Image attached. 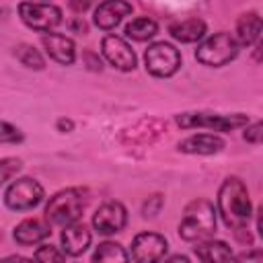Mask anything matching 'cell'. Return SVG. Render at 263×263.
<instances>
[{"mask_svg": "<svg viewBox=\"0 0 263 263\" xmlns=\"http://www.w3.org/2000/svg\"><path fill=\"white\" fill-rule=\"evenodd\" d=\"M88 205V191L82 187H68L49 197L45 205V220L49 226H68L78 222Z\"/></svg>", "mask_w": 263, "mask_h": 263, "instance_id": "cell-2", "label": "cell"}, {"mask_svg": "<svg viewBox=\"0 0 263 263\" xmlns=\"http://www.w3.org/2000/svg\"><path fill=\"white\" fill-rule=\"evenodd\" d=\"M216 232V210L210 199L197 197L189 201L183 210V218L179 222V236L183 240L195 242L201 238H210Z\"/></svg>", "mask_w": 263, "mask_h": 263, "instance_id": "cell-3", "label": "cell"}, {"mask_svg": "<svg viewBox=\"0 0 263 263\" xmlns=\"http://www.w3.org/2000/svg\"><path fill=\"white\" fill-rule=\"evenodd\" d=\"M21 168H23L21 158H14V156L0 158V187H2L6 181H10Z\"/></svg>", "mask_w": 263, "mask_h": 263, "instance_id": "cell-24", "label": "cell"}, {"mask_svg": "<svg viewBox=\"0 0 263 263\" xmlns=\"http://www.w3.org/2000/svg\"><path fill=\"white\" fill-rule=\"evenodd\" d=\"M82 62H84V66H86L90 72H101V70H103V60H101L99 53L92 51V49H84V51H82Z\"/></svg>", "mask_w": 263, "mask_h": 263, "instance_id": "cell-28", "label": "cell"}, {"mask_svg": "<svg viewBox=\"0 0 263 263\" xmlns=\"http://www.w3.org/2000/svg\"><path fill=\"white\" fill-rule=\"evenodd\" d=\"M37 261H64L66 259V253L64 251H58V247H51V245H41L35 255H33Z\"/></svg>", "mask_w": 263, "mask_h": 263, "instance_id": "cell-27", "label": "cell"}, {"mask_svg": "<svg viewBox=\"0 0 263 263\" xmlns=\"http://www.w3.org/2000/svg\"><path fill=\"white\" fill-rule=\"evenodd\" d=\"M193 253L197 259L201 261H230L234 259V253L232 249L224 242V240H216V238H201L195 247H193Z\"/></svg>", "mask_w": 263, "mask_h": 263, "instance_id": "cell-20", "label": "cell"}, {"mask_svg": "<svg viewBox=\"0 0 263 263\" xmlns=\"http://www.w3.org/2000/svg\"><path fill=\"white\" fill-rule=\"evenodd\" d=\"M55 127H58V132H62V134H70V132L74 129V121L68 119V117H60V119L55 121Z\"/></svg>", "mask_w": 263, "mask_h": 263, "instance_id": "cell-32", "label": "cell"}, {"mask_svg": "<svg viewBox=\"0 0 263 263\" xmlns=\"http://www.w3.org/2000/svg\"><path fill=\"white\" fill-rule=\"evenodd\" d=\"M218 212L224 224L232 230L247 228L253 216V203L249 189L238 177H226L218 191Z\"/></svg>", "mask_w": 263, "mask_h": 263, "instance_id": "cell-1", "label": "cell"}, {"mask_svg": "<svg viewBox=\"0 0 263 263\" xmlns=\"http://www.w3.org/2000/svg\"><path fill=\"white\" fill-rule=\"evenodd\" d=\"M14 55H16V60H18L23 66H27L29 70H43V68H45V60H43V55L39 53V49H35V47L29 45V43H18V45L14 47Z\"/></svg>", "mask_w": 263, "mask_h": 263, "instance_id": "cell-22", "label": "cell"}, {"mask_svg": "<svg viewBox=\"0 0 263 263\" xmlns=\"http://www.w3.org/2000/svg\"><path fill=\"white\" fill-rule=\"evenodd\" d=\"M18 142H23V132L16 125L0 119V144H18Z\"/></svg>", "mask_w": 263, "mask_h": 263, "instance_id": "cell-25", "label": "cell"}, {"mask_svg": "<svg viewBox=\"0 0 263 263\" xmlns=\"http://www.w3.org/2000/svg\"><path fill=\"white\" fill-rule=\"evenodd\" d=\"M162 203H164V197H162L160 193L150 195V197L144 201V205H142V216H144V218H156V216L160 214V210H162Z\"/></svg>", "mask_w": 263, "mask_h": 263, "instance_id": "cell-26", "label": "cell"}, {"mask_svg": "<svg viewBox=\"0 0 263 263\" xmlns=\"http://www.w3.org/2000/svg\"><path fill=\"white\" fill-rule=\"evenodd\" d=\"M70 29H72L74 33H80V35H86V33H88V25H86V21H84L82 16H74V18L70 21Z\"/></svg>", "mask_w": 263, "mask_h": 263, "instance_id": "cell-31", "label": "cell"}, {"mask_svg": "<svg viewBox=\"0 0 263 263\" xmlns=\"http://www.w3.org/2000/svg\"><path fill=\"white\" fill-rule=\"evenodd\" d=\"M45 197V191L41 187L39 181L31 179V177H21L16 181H12L4 193V203L6 208L14 210V212H27L33 210L35 205H39Z\"/></svg>", "mask_w": 263, "mask_h": 263, "instance_id": "cell-8", "label": "cell"}, {"mask_svg": "<svg viewBox=\"0 0 263 263\" xmlns=\"http://www.w3.org/2000/svg\"><path fill=\"white\" fill-rule=\"evenodd\" d=\"M125 224H127V210L121 201H105L92 214V228L105 236L121 232Z\"/></svg>", "mask_w": 263, "mask_h": 263, "instance_id": "cell-11", "label": "cell"}, {"mask_svg": "<svg viewBox=\"0 0 263 263\" xmlns=\"http://www.w3.org/2000/svg\"><path fill=\"white\" fill-rule=\"evenodd\" d=\"M261 16L259 12L255 10H249V12H242L236 21V29H234V39L238 43V47H249L253 43L259 41L261 37Z\"/></svg>", "mask_w": 263, "mask_h": 263, "instance_id": "cell-18", "label": "cell"}, {"mask_svg": "<svg viewBox=\"0 0 263 263\" xmlns=\"http://www.w3.org/2000/svg\"><path fill=\"white\" fill-rule=\"evenodd\" d=\"M132 4L127 0H105L95 8V25L101 31H111L115 29L127 14H132Z\"/></svg>", "mask_w": 263, "mask_h": 263, "instance_id": "cell-13", "label": "cell"}, {"mask_svg": "<svg viewBox=\"0 0 263 263\" xmlns=\"http://www.w3.org/2000/svg\"><path fill=\"white\" fill-rule=\"evenodd\" d=\"M168 249V242L162 234L156 232H140L132 240V259L140 263H150L158 261L164 257Z\"/></svg>", "mask_w": 263, "mask_h": 263, "instance_id": "cell-12", "label": "cell"}, {"mask_svg": "<svg viewBox=\"0 0 263 263\" xmlns=\"http://www.w3.org/2000/svg\"><path fill=\"white\" fill-rule=\"evenodd\" d=\"M41 43H43L47 55L53 62H58L62 66L74 64V60H76V45H74V41L70 37H66L62 33H47V35L41 37Z\"/></svg>", "mask_w": 263, "mask_h": 263, "instance_id": "cell-15", "label": "cell"}, {"mask_svg": "<svg viewBox=\"0 0 263 263\" xmlns=\"http://www.w3.org/2000/svg\"><path fill=\"white\" fill-rule=\"evenodd\" d=\"M95 0H68V6L76 12V14H84L90 6H92Z\"/></svg>", "mask_w": 263, "mask_h": 263, "instance_id": "cell-30", "label": "cell"}, {"mask_svg": "<svg viewBox=\"0 0 263 263\" xmlns=\"http://www.w3.org/2000/svg\"><path fill=\"white\" fill-rule=\"evenodd\" d=\"M60 240H62V249L66 255L70 257H78L82 255L88 247H90V240H92V234L88 230L86 224L82 222H72L68 226H64L62 234H60Z\"/></svg>", "mask_w": 263, "mask_h": 263, "instance_id": "cell-14", "label": "cell"}, {"mask_svg": "<svg viewBox=\"0 0 263 263\" xmlns=\"http://www.w3.org/2000/svg\"><path fill=\"white\" fill-rule=\"evenodd\" d=\"M168 35L179 41V43H195L199 39H203L205 35V23L197 16L185 18V21H177L168 27Z\"/></svg>", "mask_w": 263, "mask_h": 263, "instance_id": "cell-19", "label": "cell"}, {"mask_svg": "<svg viewBox=\"0 0 263 263\" xmlns=\"http://www.w3.org/2000/svg\"><path fill=\"white\" fill-rule=\"evenodd\" d=\"M127 259H129V255L123 251V247L119 242H111V240L101 242L92 253V261H127Z\"/></svg>", "mask_w": 263, "mask_h": 263, "instance_id": "cell-23", "label": "cell"}, {"mask_svg": "<svg viewBox=\"0 0 263 263\" xmlns=\"http://www.w3.org/2000/svg\"><path fill=\"white\" fill-rule=\"evenodd\" d=\"M234 259H238V261H245V259H247V261H249V259H257V261H259V259H261V251H253V253H242V255H236Z\"/></svg>", "mask_w": 263, "mask_h": 263, "instance_id": "cell-33", "label": "cell"}, {"mask_svg": "<svg viewBox=\"0 0 263 263\" xmlns=\"http://www.w3.org/2000/svg\"><path fill=\"white\" fill-rule=\"evenodd\" d=\"M158 33V25L150 16H136L125 25V35L134 41H148Z\"/></svg>", "mask_w": 263, "mask_h": 263, "instance_id": "cell-21", "label": "cell"}, {"mask_svg": "<svg viewBox=\"0 0 263 263\" xmlns=\"http://www.w3.org/2000/svg\"><path fill=\"white\" fill-rule=\"evenodd\" d=\"M171 261H189V257H185V255H173Z\"/></svg>", "mask_w": 263, "mask_h": 263, "instance_id": "cell-35", "label": "cell"}, {"mask_svg": "<svg viewBox=\"0 0 263 263\" xmlns=\"http://www.w3.org/2000/svg\"><path fill=\"white\" fill-rule=\"evenodd\" d=\"M21 21L39 33H49L62 23V8L55 4H37V2H21L18 4Z\"/></svg>", "mask_w": 263, "mask_h": 263, "instance_id": "cell-9", "label": "cell"}, {"mask_svg": "<svg viewBox=\"0 0 263 263\" xmlns=\"http://www.w3.org/2000/svg\"><path fill=\"white\" fill-rule=\"evenodd\" d=\"M224 140L220 136H214V134H195V136H189L185 140H181L177 144V150L183 152V154H218L222 152L224 148Z\"/></svg>", "mask_w": 263, "mask_h": 263, "instance_id": "cell-16", "label": "cell"}, {"mask_svg": "<svg viewBox=\"0 0 263 263\" xmlns=\"http://www.w3.org/2000/svg\"><path fill=\"white\" fill-rule=\"evenodd\" d=\"M144 66H146V72L156 78H171L181 68V53L173 43L156 41L146 47Z\"/></svg>", "mask_w": 263, "mask_h": 263, "instance_id": "cell-6", "label": "cell"}, {"mask_svg": "<svg viewBox=\"0 0 263 263\" xmlns=\"http://www.w3.org/2000/svg\"><path fill=\"white\" fill-rule=\"evenodd\" d=\"M263 127H261V121H255V123H247L245 125V140L249 142V144H259L261 142V136H263V132H261Z\"/></svg>", "mask_w": 263, "mask_h": 263, "instance_id": "cell-29", "label": "cell"}, {"mask_svg": "<svg viewBox=\"0 0 263 263\" xmlns=\"http://www.w3.org/2000/svg\"><path fill=\"white\" fill-rule=\"evenodd\" d=\"M177 125L183 129H212V132H232L238 127H245L249 123V115L245 113H208V111H191V113H179L175 117Z\"/></svg>", "mask_w": 263, "mask_h": 263, "instance_id": "cell-5", "label": "cell"}, {"mask_svg": "<svg viewBox=\"0 0 263 263\" xmlns=\"http://www.w3.org/2000/svg\"><path fill=\"white\" fill-rule=\"evenodd\" d=\"M51 234L49 230V222H43V220H37V218H27L23 222H18L14 226V240L23 247H31V245H37L41 240H45L47 236Z\"/></svg>", "mask_w": 263, "mask_h": 263, "instance_id": "cell-17", "label": "cell"}, {"mask_svg": "<svg viewBox=\"0 0 263 263\" xmlns=\"http://www.w3.org/2000/svg\"><path fill=\"white\" fill-rule=\"evenodd\" d=\"M238 55V43L228 31H220L203 39L195 49V60L208 68H222Z\"/></svg>", "mask_w": 263, "mask_h": 263, "instance_id": "cell-4", "label": "cell"}, {"mask_svg": "<svg viewBox=\"0 0 263 263\" xmlns=\"http://www.w3.org/2000/svg\"><path fill=\"white\" fill-rule=\"evenodd\" d=\"M0 240H2V232H0Z\"/></svg>", "mask_w": 263, "mask_h": 263, "instance_id": "cell-36", "label": "cell"}, {"mask_svg": "<svg viewBox=\"0 0 263 263\" xmlns=\"http://www.w3.org/2000/svg\"><path fill=\"white\" fill-rule=\"evenodd\" d=\"M166 136V123L156 117H144L119 134V142L125 148H146Z\"/></svg>", "mask_w": 263, "mask_h": 263, "instance_id": "cell-7", "label": "cell"}, {"mask_svg": "<svg viewBox=\"0 0 263 263\" xmlns=\"http://www.w3.org/2000/svg\"><path fill=\"white\" fill-rule=\"evenodd\" d=\"M4 261H29L27 257H21V255H10V257H6Z\"/></svg>", "mask_w": 263, "mask_h": 263, "instance_id": "cell-34", "label": "cell"}, {"mask_svg": "<svg viewBox=\"0 0 263 263\" xmlns=\"http://www.w3.org/2000/svg\"><path fill=\"white\" fill-rule=\"evenodd\" d=\"M101 51H103V58L117 70L121 72H132L138 64V58L132 49V45L123 39V37H117V35H105L101 39Z\"/></svg>", "mask_w": 263, "mask_h": 263, "instance_id": "cell-10", "label": "cell"}]
</instances>
